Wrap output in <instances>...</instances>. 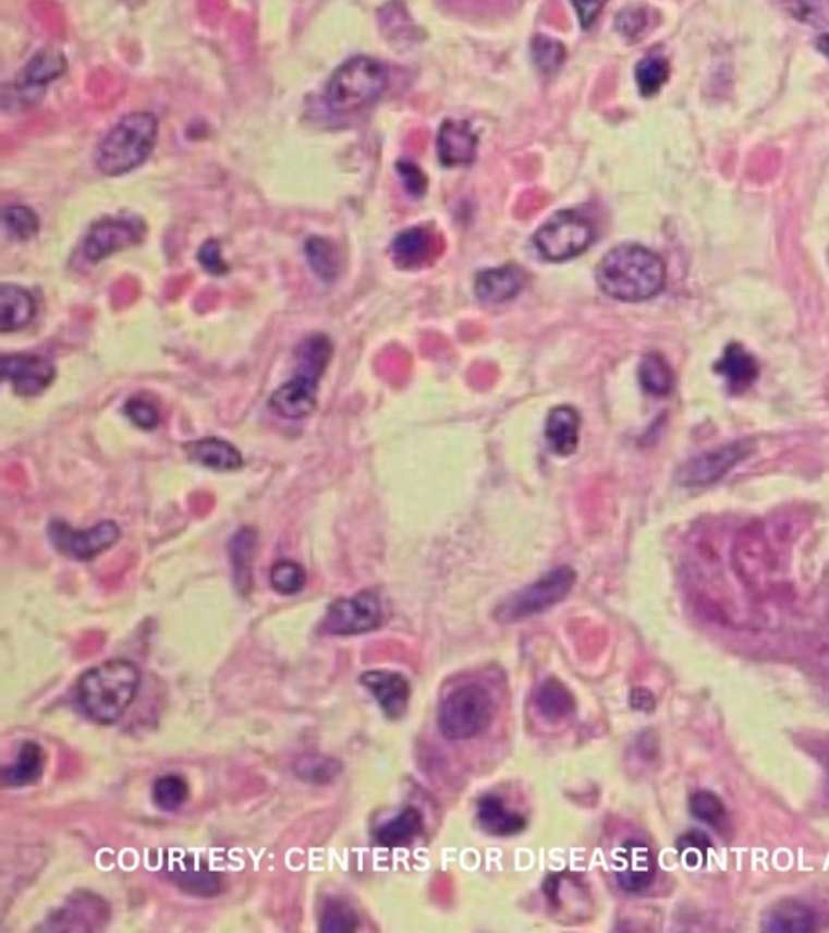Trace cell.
Segmentation results:
<instances>
[{"label":"cell","mask_w":829,"mask_h":933,"mask_svg":"<svg viewBox=\"0 0 829 933\" xmlns=\"http://www.w3.org/2000/svg\"><path fill=\"white\" fill-rule=\"evenodd\" d=\"M751 455L752 445L748 441L722 446L682 465L678 472V482L684 486L710 485Z\"/></svg>","instance_id":"cell-13"},{"label":"cell","mask_w":829,"mask_h":933,"mask_svg":"<svg viewBox=\"0 0 829 933\" xmlns=\"http://www.w3.org/2000/svg\"><path fill=\"white\" fill-rule=\"evenodd\" d=\"M525 288V275L517 266L486 269L476 276L475 293L483 303L508 302Z\"/></svg>","instance_id":"cell-20"},{"label":"cell","mask_w":829,"mask_h":933,"mask_svg":"<svg viewBox=\"0 0 829 933\" xmlns=\"http://www.w3.org/2000/svg\"><path fill=\"white\" fill-rule=\"evenodd\" d=\"M306 583V571L294 561H279L271 569V585L281 595H296Z\"/></svg>","instance_id":"cell-38"},{"label":"cell","mask_w":829,"mask_h":933,"mask_svg":"<svg viewBox=\"0 0 829 933\" xmlns=\"http://www.w3.org/2000/svg\"><path fill=\"white\" fill-rule=\"evenodd\" d=\"M615 879L629 893H641L651 885L656 864L651 849L645 843L627 841L615 856Z\"/></svg>","instance_id":"cell-16"},{"label":"cell","mask_w":829,"mask_h":933,"mask_svg":"<svg viewBox=\"0 0 829 933\" xmlns=\"http://www.w3.org/2000/svg\"><path fill=\"white\" fill-rule=\"evenodd\" d=\"M45 772V752L41 746L28 741L20 749L19 760L3 768V781L10 786H26L38 781Z\"/></svg>","instance_id":"cell-28"},{"label":"cell","mask_w":829,"mask_h":933,"mask_svg":"<svg viewBox=\"0 0 829 933\" xmlns=\"http://www.w3.org/2000/svg\"><path fill=\"white\" fill-rule=\"evenodd\" d=\"M575 571L569 566L552 569L538 581L524 586L521 592L514 593L511 598L505 599L498 608V619L502 622H515L521 619L539 615L546 609L561 603L571 593L574 586Z\"/></svg>","instance_id":"cell-7"},{"label":"cell","mask_w":829,"mask_h":933,"mask_svg":"<svg viewBox=\"0 0 829 933\" xmlns=\"http://www.w3.org/2000/svg\"><path fill=\"white\" fill-rule=\"evenodd\" d=\"M328 760H326L325 765L322 763H316V760H309V765H306L305 762L300 763V776L303 779H308V781H328V779H332V776L336 775V766L334 765H326Z\"/></svg>","instance_id":"cell-46"},{"label":"cell","mask_w":829,"mask_h":933,"mask_svg":"<svg viewBox=\"0 0 829 933\" xmlns=\"http://www.w3.org/2000/svg\"><path fill=\"white\" fill-rule=\"evenodd\" d=\"M382 619L381 598L371 590H363L349 598L336 599L329 606L325 628L334 635H358L378 629Z\"/></svg>","instance_id":"cell-9"},{"label":"cell","mask_w":829,"mask_h":933,"mask_svg":"<svg viewBox=\"0 0 829 933\" xmlns=\"http://www.w3.org/2000/svg\"><path fill=\"white\" fill-rule=\"evenodd\" d=\"M36 316V300L20 286L3 284L0 288V332H13L25 328Z\"/></svg>","instance_id":"cell-21"},{"label":"cell","mask_w":829,"mask_h":933,"mask_svg":"<svg viewBox=\"0 0 829 933\" xmlns=\"http://www.w3.org/2000/svg\"><path fill=\"white\" fill-rule=\"evenodd\" d=\"M478 820L483 828L495 836L515 835L527 825L524 816L509 812L501 799L495 798V796H488V798L479 801Z\"/></svg>","instance_id":"cell-27"},{"label":"cell","mask_w":829,"mask_h":933,"mask_svg":"<svg viewBox=\"0 0 829 933\" xmlns=\"http://www.w3.org/2000/svg\"><path fill=\"white\" fill-rule=\"evenodd\" d=\"M492 699L481 686L454 689L438 710V726L446 739H471L485 731L491 722Z\"/></svg>","instance_id":"cell-6"},{"label":"cell","mask_w":829,"mask_h":933,"mask_svg":"<svg viewBox=\"0 0 829 933\" xmlns=\"http://www.w3.org/2000/svg\"><path fill=\"white\" fill-rule=\"evenodd\" d=\"M158 133L159 120L151 112L123 116L99 143L96 166L108 177L133 171L151 155Z\"/></svg>","instance_id":"cell-4"},{"label":"cell","mask_w":829,"mask_h":933,"mask_svg":"<svg viewBox=\"0 0 829 933\" xmlns=\"http://www.w3.org/2000/svg\"><path fill=\"white\" fill-rule=\"evenodd\" d=\"M2 376L16 395L33 398L45 392L56 378V369L48 360L38 355H5L0 363Z\"/></svg>","instance_id":"cell-14"},{"label":"cell","mask_w":829,"mask_h":933,"mask_svg":"<svg viewBox=\"0 0 829 933\" xmlns=\"http://www.w3.org/2000/svg\"><path fill=\"white\" fill-rule=\"evenodd\" d=\"M146 235V225L139 218H106L95 222L83 242V255L89 263H99L114 253L138 245Z\"/></svg>","instance_id":"cell-11"},{"label":"cell","mask_w":829,"mask_h":933,"mask_svg":"<svg viewBox=\"0 0 829 933\" xmlns=\"http://www.w3.org/2000/svg\"><path fill=\"white\" fill-rule=\"evenodd\" d=\"M638 88L644 96H653L669 78V63L662 56L650 54L638 62L635 69Z\"/></svg>","instance_id":"cell-35"},{"label":"cell","mask_w":829,"mask_h":933,"mask_svg":"<svg viewBox=\"0 0 829 933\" xmlns=\"http://www.w3.org/2000/svg\"><path fill=\"white\" fill-rule=\"evenodd\" d=\"M596 281L606 295L621 302H644L665 288L666 266L661 256L635 243L609 250L598 268Z\"/></svg>","instance_id":"cell-1"},{"label":"cell","mask_w":829,"mask_h":933,"mask_svg":"<svg viewBox=\"0 0 829 933\" xmlns=\"http://www.w3.org/2000/svg\"><path fill=\"white\" fill-rule=\"evenodd\" d=\"M574 7L578 12V16H581L582 25H584V28H588L593 23V19L598 15L601 3H574Z\"/></svg>","instance_id":"cell-48"},{"label":"cell","mask_w":829,"mask_h":933,"mask_svg":"<svg viewBox=\"0 0 829 933\" xmlns=\"http://www.w3.org/2000/svg\"><path fill=\"white\" fill-rule=\"evenodd\" d=\"M198 262L209 275H228L229 266L225 265L224 258H222L221 243L218 240L211 239L203 243L198 252Z\"/></svg>","instance_id":"cell-43"},{"label":"cell","mask_w":829,"mask_h":933,"mask_svg":"<svg viewBox=\"0 0 829 933\" xmlns=\"http://www.w3.org/2000/svg\"><path fill=\"white\" fill-rule=\"evenodd\" d=\"M536 705L548 722L558 723L569 718L575 712V699L558 679H548L539 688Z\"/></svg>","instance_id":"cell-29"},{"label":"cell","mask_w":829,"mask_h":933,"mask_svg":"<svg viewBox=\"0 0 829 933\" xmlns=\"http://www.w3.org/2000/svg\"><path fill=\"white\" fill-rule=\"evenodd\" d=\"M109 921V906L101 896L78 892L66 899L62 908L51 912L41 931H101Z\"/></svg>","instance_id":"cell-12"},{"label":"cell","mask_w":829,"mask_h":933,"mask_svg":"<svg viewBox=\"0 0 829 933\" xmlns=\"http://www.w3.org/2000/svg\"><path fill=\"white\" fill-rule=\"evenodd\" d=\"M192 461L208 466L216 472H231L243 465V458L237 448L221 438H203L186 446Z\"/></svg>","instance_id":"cell-23"},{"label":"cell","mask_w":829,"mask_h":933,"mask_svg":"<svg viewBox=\"0 0 829 933\" xmlns=\"http://www.w3.org/2000/svg\"><path fill=\"white\" fill-rule=\"evenodd\" d=\"M545 438L549 449L559 458H569L578 448L581 413L572 405H558L549 412L545 423Z\"/></svg>","instance_id":"cell-19"},{"label":"cell","mask_w":829,"mask_h":933,"mask_svg":"<svg viewBox=\"0 0 829 933\" xmlns=\"http://www.w3.org/2000/svg\"><path fill=\"white\" fill-rule=\"evenodd\" d=\"M478 138L464 120L442 123L438 136V153L442 165L454 168L474 162Z\"/></svg>","instance_id":"cell-18"},{"label":"cell","mask_w":829,"mask_h":933,"mask_svg":"<svg viewBox=\"0 0 829 933\" xmlns=\"http://www.w3.org/2000/svg\"><path fill=\"white\" fill-rule=\"evenodd\" d=\"M422 815L414 808L405 809L395 819L389 820L385 825L376 829V841L386 848L407 845L422 832Z\"/></svg>","instance_id":"cell-30"},{"label":"cell","mask_w":829,"mask_h":933,"mask_svg":"<svg viewBox=\"0 0 829 933\" xmlns=\"http://www.w3.org/2000/svg\"><path fill=\"white\" fill-rule=\"evenodd\" d=\"M688 808H691L692 815L695 819L718 829H721L726 825V820H728V812H726L724 804H722L721 799L715 792H695V795L691 796Z\"/></svg>","instance_id":"cell-37"},{"label":"cell","mask_w":829,"mask_h":933,"mask_svg":"<svg viewBox=\"0 0 829 933\" xmlns=\"http://www.w3.org/2000/svg\"><path fill=\"white\" fill-rule=\"evenodd\" d=\"M632 708L641 710V712H651L655 708V695L648 689L637 688L631 694Z\"/></svg>","instance_id":"cell-47"},{"label":"cell","mask_w":829,"mask_h":933,"mask_svg":"<svg viewBox=\"0 0 829 933\" xmlns=\"http://www.w3.org/2000/svg\"><path fill=\"white\" fill-rule=\"evenodd\" d=\"M171 876L183 889L195 893V895L212 896L221 888L218 874L208 871L203 865L198 868V865L193 864V859H186L185 862H182V868L175 864L171 871Z\"/></svg>","instance_id":"cell-32"},{"label":"cell","mask_w":829,"mask_h":933,"mask_svg":"<svg viewBox=\"0 0 829 933\" xmlns=\"http://www.w3.org/2000/svg\"><path fill=\"white\" fill-rule=\"evenodd\" d=\"M532 51H534L536 65L541 72L554 73L564 63V46L548 36H536Z\"/></svg>","instance_id":"cell-41"},{"label":"cell","mask_w":829,"mask_h":933,"mask_svg":"<svg viewBox=\"0 0 829 933\" xmlns=\"http://www.w3.org/2000/svg\"><path fill=\"white\" fill-rule=\"evenodd\" d=\"M125 413L138 428L153 429L159 425V410L145 399H130L125 404Z\"/></svg>","instance_id":"cell-42"},{"label":"cell","mask_w":829,"mask_h":933,"mask_svg":"<svg viewBox=\"0 0 829 933\" xmlns=\"http://www.w3.org/2000/svg\"><path fill=\"white\" fill-rule=\"evenodd\" d=\"M66 72L65 56L56 49H42L23 66L16 76L15 89L22 105L41 101L46 86Z\"/></svg>","instance_id":"cell-15"},{"label":"cell","mask_w":829,"mask_h":933,"mask_svg":"<svg viewBox=\"0 0 829 933\" xmlns=\"http://www.w3.org/2000/svg\"><path fill=\"white\" fill-rule=\"evenodd\" d=\"M398 169L399 174H401L405 186H407V190L412 195L419 196L425 193L426 179L425 175H423V172L419 171V168H416L412 162H399Z\"/></svg>","instance_id":"cell-45"},{"label":"cell","mask_w":829,"mask_h":933,"mask_svg":"<svg viewBox=\"0 0 829 933\" xmlns=\"http://www.w3.org/2000/svg\"><path fill=\"white\" fill-rule=\"evenodd\" d=\"M3 228L15 240H29L39 232V218L32 208L12 205L3 208Z\"/></svg>","instance_id":"cell-36"},{"label":"cell","mask_w":829,"mask_h":933,"mask_svg":"<svg viewBox=\"0 0 829 933\" xmlns=\"http://www.w3.org/2000/svg\"><path fill=\"white\" fill-rule=\"evenodd\" d=\"M306 262L322 282H332L339 276L341 262L338 250L329 240L312 237L305 243Z\"/></svg>","instance_id":"cell-31"},{"label":"cell","mask_w":829,"mask_h":933,"mask_svg":"<svg viewBox=\"0 0 829 933\" xmlns=\"http://www.w3.org/2000/svg\"><path fill=\"white\" fill-rule=\"evenodd\" d=\"M615 25H618V29L622 35L627 36V38H635V36L641 35L642 29L647 25V13H645L642 7H631V9L621 12Z\"/></svg>","instance_id":"cell-44"},{"label":"cell","mask_w":829,"mask_h":933,"mask_svg":"<svg viewBox=\"0 0 829 933\" xmlns=\"http://www.w3.org/2000/svg\"><path fill=\"white\" fill-rule=\"evenodd\" d=\"M711 851V841L705 833L691 832L681 836L678 852L688 868H698L707 861Z\"/></svg>","instance_id":"cell-40"},{"label":"cell","mask_w":829,"mask_h":933,"mask_svg":"<svg viewBox=\"0 0 829 933\" xmlns=\"http://www.w3.org/2000/svg\"><path fill=\"white\" fill-rule=\"evenodd\" d=\"M391 253L401 268H419L429 262L435 253V237L425 228L407 229L395 237Z\"/></svg>","instance_id":"cell-22"},{"label":"cell","mask_w":829,"mask_h":933,"mask_svg":"<svg viewBox=\"0 0 829 933\" xmlns=\"http://www.w3.org/2000/svg\"><path fill=\"white\" fill-rule=\"evenodd\" d=\"M595 239L592 222L575 211L552 216L535 233V246L548 262H565L582 255Z\"/></svg>","instance_id":"cell-8"},{"label":"cell","mask_w":829,"mask_h":933,"mask_svg":"<svg viewBox=\"0 0 829 933\" xmlns=\"http://www.w3.org/2000/svg\"><path fill=\"white\" fill-rule=\"evenodd\" d=\"M359 682L375 695L388 718L398 719L407 712L411 684L401 673L368 671L362 675Z\"/></svg>","instance_id":"cell-17"},{"label":"cell","mask_w":829,"mask_h":933,"mask_svg":"<svg viewBox=\"0 0 829 933\" xmlns=\"http://www.w3.org/2000/svg\"><path fill=\"white\" fill-rule=\"evenodd\" d=\"M641 385L653 396H668L674 386V375L666 360L658 353H650L642 360Z\"/></svg>","instance_id":"cell-33"},{"label":"cell","mask_w":829,"mask_h":933,"mask_svg":"<svg viewBox=\"0 0 829 933\" xmlns=\"http://www.w3.org/2000/svg\"><path fill=\"white\" fill-rule=\"evenodd\" d=\"M388 70L365 56L342 63L328 83L326 99L334 112H354L381 98L388 88Z\"/></svg>","instance_id":"cell-5"},{"label":"cell","mask_w":829,"mask_h":933,"mask_svg":"<svg viewBox=\"0 0 829 933\" xmlns=\"http://www.w3.org/2000/svg\"><path fill=\"white\" fill-rule=\"evenodd\" d=\"M814 912L795 899H782L765 912L764 931L805 933L814 931Z\"/></svg>","instance_id":"cell-24"},{"label":"cell","mask_w":829,"mask_h":933,"mask_svg":"<svg viewBox=\"0 0 829 933\" xmlns=\"http://www.w3.org/2000/svg\"><path fill=\"white\" fill-rule=\"evenodd\" d=\"M49 540L66 558L89 561L111 548L120 538V526L112 521L99 522L93 529L75 530L66 522L49 524Z\"/></svg>","instance_id":"cell-10"},{"label":"cell","mask_w":829,"mask_h":933,"mask_svg":"<svg viewBox=\"0 0 829 933\" xmlns=\"http://www.w3.org/2000/svg\"><path fill=\"white\" fill-rule=\"evenodd\" d=\"M817 46L818 49H820V51L829 58V33L828 35L821 36V38L818 39Z\"/></svg>","instance_id":"cell-49"},{"label":"cell","mask_w":829,"mask_h":933,"mask_svg":"<svg viewBox=\"0 0 829 933\" xmlns=\"http://www.w3.org/2000/svg\"><path fill=\"white\" fill-rule=\"evenodd\" d=\"M142 673L125 658L108 659L83 673L76 684V698L83 712L101 725L122 718L138 692Z\"/></svg>","instance_id":"cell-2"},{"label":"cell","mask_w":829,"mask_h":933,"mask_svg":"<svg viewBox=\"0 0 829 933\" xmlns=\"http://www.w3.org/2000/svg\"><path fill=\"white\" fill-rule=\"evenodd\" d=\"M255 546L256 533L253 529H240L229 543L234 582L242 595H248L249 589H252V562Z\"/></svg>","instance_id":"cell-26"},{"label":"cell","mask_w":829,"mask_h":933,"mask_svg":"<svg viewBox=\"0 0 829 933\" xmlns=\"http://www.w3.org/2000/svg\"><path fill=\"white\" fill-rule=\"evenodd\" d=\"M190 788L179 775L161 776L153 786V801L161 811H178L188 799Z\"/></svg>","instance_id":"cell-34"},{"label":"cell","mask_w":829,"mask_h":933,"mask_svg":"<svg viewBox=\"0 0 829 933\" xmlns=\"http://www.w3.org/2000/svg\"><path fill=\"white\" fill-rule=\"evenodd\" d=\"M294 378L272 392L269 408L289 420L306 419L318 404V386L332 356L328 336L313 335L303 339L295 352Z\"/></svg>","instance_id":"cell-3"},{"label":"cell","mask_w":829,"mask_h":933,"mask_svg":"<svg viewBox=\"0 0 829 933\" xmlns=\"http://www.w3.org/2000/svg\"><path fill=\"white\" fill-rule=\"evenodd\" d=\"M715 369L724 376L729 388L734 391H744L758 376V365L754 356L739 344H731L724 350V355L716 363Z\"/></svg>","instance_id":"cell-25"},{"label":"cell","mask_w":829,"mask_h":933,"mask_svg":"<svg viewBox=\"0 0 829 933\" xmlns=\"http://www.w3.org/2000/svg\"><path fill=\"white\" fill-rule=\"evenodd\" d=\"M358 928V918H356L354 909L342 901H331L325 908L321 918V932L328 933H349L355 932Z\"/></svg>","instance_id":"cell-39"}]
</instances>
